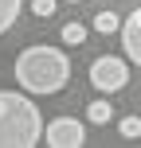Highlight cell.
I'll list each match as a JSON object with an SVG mask.
<instances>
[{"label":"cell","mask_w":141,"mask_h":148,"mask_svg":"<svg viewBox=\"0 0 141 148\" xmlns=\"http://www.w3.org/2000/svg\"><path fill=\"white\" fill-rule=\"evenodd\" d=\"M67 4H78V0H67Z\"/></svg>","instance_id":"cell-12"},{"label":"cell","mask_w":141,"mask_h":148,"mask_svg":"<svg viewBox=\"0 0 141 148\" xmlns=\"http://www.w3.org/2000/svg\"><path fill=\"white\" fill-rule=\"evenodd\" d=\"M90 86L98 94H118L129 86V62L118 55H102V59L90 62Z\"/></svg>","instance_id":"cell-3"},{"label":"cell","mask_w":141,"mask_h":148,"mask_svg":"<svg viewBox=\"0 0 141 148\" xmlns=\"http://www.w3.org/2000/svg\"><path fill=\"white\" fill-rule=\"evenodd\" d=\"M43 140V113L39 105L16 90H0V148H35Z\"/></svg>","instance_id":"cell-2"},{"label":"cell","mask_w":141,"mask_h":148,"mask_svg":"<svg viewBox=\"0 0 141 148\" xmlns=\"http://www.w3.org/2000/svg\"><path fill=\"white\" fill-rule=\"evenodd\" d=\"M28 8H31V16H39V20H51L55 8H59V0H28Z\"/></svg>","instance_id":"cell-11"},{"label":"cell","mask_w":141,"mask_h":148,"mask_svg":"<svg viewBox=\"0 0 141 148\" xmlns=\"http://www.w3.org/2000/svg\"><path fill=\"white\" fill-rule=\"evenodd\" d=\"M122 47H126V59L141 66V4L122 20Z\"/></svg>","instance_id":"cell-5"},{"label":"cell","mask_w":141,"mask_h":148,"mask_svg":"<svg viewBox=\"0 0 141 148\" xmlns=\"http://www.w3.org/2000/svg\"><path fill=\"white\" fill-rule=\"evenodd\" d=\"M118 133L126 136V140H137V136H141V117H137V113L122 117V121H118Z\"/></svg>","instance_id":"cell-10"},{"label":"cell","mask_w":141,"mask_h":148,"mask_svg":"<svg viewBox=\"0 0 141 148\" xmlns=\"http://www.w3.org/2000/svg\"><path fill=\"white\" fill-rule=\"evenodd\" d=\"M110 117H114V105L106 101V97H98V101L86 105V121L90 125H110Z\"/></svg>","instance_id":"cell-6"},{"label":"cell","mask_w":141,"mask_h":148,"mask_svg":"<svg viewBox=\"0 0 141 148\" xmlns=\"http://www.w3.org/2000/svg\"><path fill=\"white\" fill-rule=\"evenodd\" d=\"M43 140L51 148H82L86 144V125L78 117H55L51 125L43 129Z\"/></svg>","instance_id":"cell-4"},{"label":"cell","mask_w":141,"mask_h":148,"mask_svg":"<svg viewBox=\"0 0 141 148\" xmlns=\"http://www.w3.org/2000/svg\"><path fill=\"white\" fill-rule=\"evenodd\" d=\"M59 39H63V43H67V47H82V43H86V23H78V20L63 23Z\"/></svg>","instance_id":"cell-8"},{"label":"cell","mask_w":141,"mask_h":148,"mask_svg":"<svg viewBox=\"0 0 141 148\" xmlns=\"http://www.w3.org/2000/svg\"><path fill=\"white\" fill-rule=\"evenodd\" d=\"M67 82H71V59H67V51L47 47V43H35V47H24V51L16 55V86L28 90L31 97L59 94Z\"/></svg>","instance_id":"cell-1"},{"label":"cell","mask_w":141,"mask_h":148,"mask_svg":"<svg viewBox=\"0 0 141 148\" xmlns=\"http://www.w3.org/2000/svg\"><path fill=\"white\" fill-rule=\"evenodd\" d=\"M94 31H98V35L122 31V16H118V12H98V16H94Z\"/></svg>","instance_id":"cell-9"},{"label":"cell","mask_w":141,"mask_h":148,"mask_svg":"<svg viewBox=\"0 0 141 148\" xmlns=\"http://www.w3.org/2000/svg\"><path fill=\"white\" fill-rule=\"evenodd\" d=\"M20 8H24V0H0V35H8V31H12Z\"/></svg>","instance_id":"cell-7"}]
</instances>
